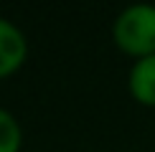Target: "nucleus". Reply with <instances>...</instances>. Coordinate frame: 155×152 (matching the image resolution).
<instances>
[{
    "label": "nucleus",
    "mask_w": 155,
    "mask_h": 152,
    "mask_svg": "<svg viewBox=\"0 0 155 152\" xmlns=\"http://www.w3.org/2000/svg\"><path fill=\"white\" fill-rule=\"evenodd\" d=\"M127 91L140 106L155 109V53L132 61L127 71Z\"/></svg>",
    "instance_id": "3"
},
{
    "label": "nucleus",
    "mask_w": 155,
    "mask_h": 152,
    "mask_svg": "<svg viewBox=\"0 0 155 152\" xmlns=\"http://www.w3.org/2000/svg\"><path fill=\"white\" fill-rule=\"evenodd\" d=\"M112 41L135 61L155 53V5L132 3L117 13L112 23Z\"/></svg>",
    "instance_id": "1"
},
{
    "label": "nucleus",
    "mask_w": 155,
    "mask_h": 152,
    "mask_svg": "<svg viewBox=\"0 0 155 152\" xmlns=\"http://www.w3.org/2000/svg\"><path fill=\"white\" fill-rule=\"evenodd\" d=\"M28 59V38L21 25L0 15V79L15 74Z\"/></svg>",
    "instance_id": "2"
},
{
    "label": "nucleus",
    "mask_w": 155,
    "mask_h": 152,
    "mask_svg": "<svg viewBox=\"0 0 155 152\" xmlns=\"http://www.w3.org/2000/svg\"><path fill=\"white\" fill-rule=\"evenodd\" d=\"M23 144V129L15 114L0 106V152H21Z\"/></svg>",
    "instance_id": "4"
}]
</instances>
